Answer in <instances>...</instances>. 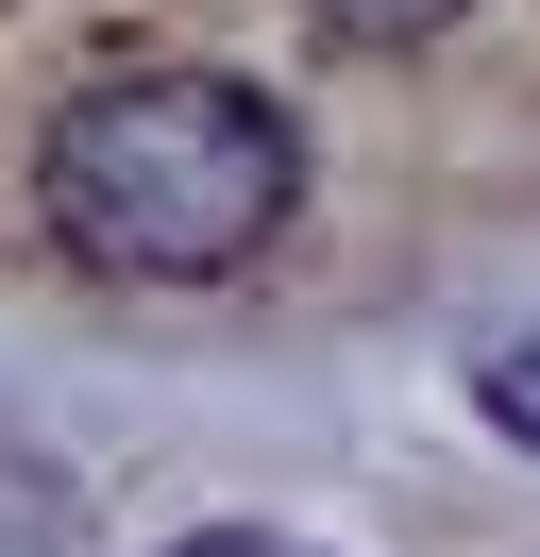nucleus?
I'll return each instance as SVG.
<instances>
[{
	"instance_id": "nucleus-2",
	"label": "nucleus",
	"mask_w": 540,
	"mask_h": 557,
	"mask_svg": "<svg viewBox=\"0 0 540 557\" xmlns=\"http://www.w3.org/2000/svg\"><path fill=\"white\" fill-rule=\"evenodd\" d=\"M472 0H304V35L321 51H371V69H405V51H439Z\"/></svg>"
},
{
	"instance_id": "nucleus-5",
	"label": "nucleus",
	"mask_w": 540,
	"mask_h": 557,
	"mask_svg": "<svg viewBox=\"0 0 540 557\" xmlns=\"http://www.w3.org/2000/svg\"><path fill=\"white\" fill-rule=\"evenodd\" d=\"M169 557H321V541H254V523H202V541H169Z\"/></svg>"
},
{
	"instance_id": "nucleus-4",
	"label": "nucleus",
	"mask_w": 540,
	"mask_h": 557,
	"mask_svg": "<svg viewBox=\"0 0 540 557\" xmlns=\"http://www.w3.org/2000/svg\"><path fill=\"white\" fill-rule=\"evenodd\" d=\"M472 406H490V440H524V456H540V338H506L490 372H472Z\"/></svg>"
},
{
	"instance_id": "nucleus-3",
	"label": "nucleus",
	"mask_w": 540,
	"mask_h": 557,
	"mask_svg": "<svg viewBox=\"0 0 540 557\" xmlns=\"http://www.w3.org/2000/svg\"><path fill=\"white\" fill-rule=\"evenodd\" d=\"M0 557H85L68 473H51V456H17V440H0Z\"/></svg>"
},
{
	"instance_id": "nucleus-1",
	"label": "nucleus",
	"mask_w": 540,
	"mask_h": 557,
	"mask_svg": "<svg viewBox=\"0 0 540 557\" xmlns=\"http://www.w3.org/2000/svg\"><path fill=\"white\" fill-rule=\"evenodd\" d=\"M304 220V136L236 69H119L34 136V237L101 287H220Z\"/></svg>"
}]
</instances>
